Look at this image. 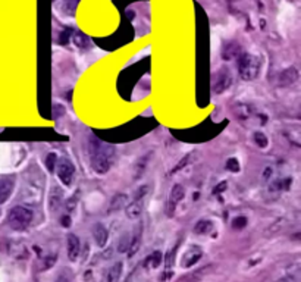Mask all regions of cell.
<instances>
[{
	"label": "cell",
	"mask_w": 301,
	"mask_h": 282,
	"mask_svg": "<svg viewBox=\"0 0 301 282\" xmlns=\"http://www.w3.org/2000/svg\"><path fill=\"white\" fill-rule=\"evenodd\" d=\"M90 160H91V168L94 169L96 174H106L110 166L112 160L115 156V150L112 147L103 146L99 141L93 140L90 141Z\"/></svg>",
	"instance_id": "obj_1"
},
{
	"label": "cell",
	"mask_w": 301,
	"mask_h": 282,
	"mask_svg": "<svg viewBox=\"0 0 301 282\" xmlns=\"http://www.w3.org/2000/svg\"><path fill=\"white\" fill-rule=\"evenodd\" d=\"M238 72L244 81H253L260 72V59L250 53H241L238 56Z\"/></svg>",
	"instance_id": "obj_2"
},
{
	"label": "cell",
	"mask_w": 301,
	"mask_h": 282,
	"mask_svg": "<svg viewBox=\"0 0 301 282\" xmlns=\"http://www.w3.org/2000/svg\"><path fill=\"white\" fill-rule=\"evenodd\" d=\"M32 222V212L24 206H15L7 215V223L13 231H25Z\"/></svg>",
	"instance_id": "obj_3"
},
{
	"label": "cell",
	"mask_w": 301,
	"mask_h": 282,
	"mask_svg": "<svg viewBox=\"0 0 301 282\" xmlns=\"http://www.w3.org/2000/svg\"><path fill=\"white\" fill-rule=\"evenodd\" d=\"M232 86V75L228 68H222L211 78V92L213 94L225 93Z\"/></svg>",
	"instance_id": "obj_4"
},
{
	"label": "cell",
	"mask_w": 301,
	"mask_h": 282,
	"mask_svg": "<svg viewBox=\"0 0 301 282\" xmlns=\"http://www.w3.org/2000/svg\"><path fill=\"white\" fill-rule=\"evenodd\" d=\"M56 174L59 181L65 186L69 187L74 181V174H75V168L72 165V162L66 157H62L58 163H56Z\"/></svg>",
	"instance_id": "obj_5"
},
{
	"label": "cell",
	"mask_w": 301,
	"mask_h": 282,
	"mask_svg": "<svg viewBox=\"0 0 301 282\" xmlns=\"http://www.w3.org/2000/svg\"><path fill=\"white\" fill-rule=\"evenodd\" d=\"M184 197H185V188L182 187L181 184H175L171 189V192H169V200H168V213H169V216L174 215L177 206L184 200Z\"/></svg>",
	"instance_id": "obj_6"
},
{
	"label": "cell",
	"mask_w": 301,
	"mask_h": 282,
	"mask_svg": "<svg viewBox=\"0 0 301 282\" xmlns=\"http://www.w3.org/2000/svg\"><path fill=\"white\" fill-rule=\"evenodd\" d=\"M203 256V250H201L199 246H191L182 256V260H181V266L188 269L191 266H194Z\"/></svg>",
	"instance_id": "obj_7"
},
{
	"label": "cell",
	"mask_w": 301,
	"mask_h": 282,
	"mask_svg": "<svg viewBox=\"0 0 301 282\" xmlns=\"http://www.w3.org/2000/svg\"><path fill=\"white\" fill-rule=\"evenodd\" d=\"M66 246H68V257L71 262H77L81 253V244H80V238L75 234H69L68 240H66Z\"/></svg>",
	"instance_id": "obj_8"
},
{
	"label": "cell",
	"mask_w": 301,
	"mask_h": 282,
	"mask_svg": "<svg viewBox=\"0 0 301 282\" xmlns=\"http://www.w3.org/2000/svg\"><path fill=\"white\" fill-rule=\"evenodd\" d=\"M141 240H143V225L138 223L134 229V234L131 237V243H129V250H128V257H134L137 254V251L141 247Z\"/></svg>",
	"instance_id": "obj_9"
},
{
	"label": "cell",
	"mask_w": 301,
	"mask_h": 282,
	"mask_svg": "<svg viewBox=\"0 0 301 282\" xmlns=\"http://www.w3.org/2000/svg\"><path fill=\"white\" fill-rule=\"evenodd\" d=\"M15 188V180L12 177H4L0 180V206L9 200Z\"/></svg>",
	"instance_id": "obj_10"
},
{
	"label": "cell",
	"mask_w": 301,
	"mask_h": 282,
	"mask_svg": "<svg viewBox=\"0 0 301 282\" xmlns=\"http://www.w3.org/2000/svg\"><path fill=\"white\" fill-rule=\"evenodd\" d=\"M93 237H94V240H96V244H97L100 249H103V247L106 246L107 237H109L107 229L104 228V225H101L99 222L94 223V226H93Z\"/></svg>",
	"instance_id": "obj_11"
},
{
	"label": "cell",
	"mask_w": 301,
	"mask_h": 282,
	"mask_svg": "<svg viewBox=\"0 0 301 282\" xmlns=\"http://www.w3.org/2000/svg\"><path fill=\"white\" fill-rule=\"evenodd\" d=\"M143 207H144V200H134L126 206L125 213L129 219H137L143 213Z\"/></svg>",
	"instance_id": "obj_12"
},
{
	"label": "cell",
	"mask_w": 301,
	"mask_h": 282,
	"mask_svg": "<svg viewBox=\"0 0 301 282\" xmlns=\"http://www.w3.org/2000/svg\"><path fill=\"white\" fill-rule=\"evenodd\" d=\"M241 55V50H240V46L237 43H226L223 46V50H222V58L225 61H231L237 56Z\"/></svg>",
	"instance_id": "obj_13"
},
{
	"label": "cell",
	"mask_w": 301,
	"mask_h": 282,
	"mask_svg": "<svg viewBox=\"0 0 301 282\" xmlns=\"http://www.w3.org/2000/svg\"><path fill=\"white\" fill-rule=\"evenodd\" d=\"M297 80H299V72H297L296 68L285 69V71L279 75L281 86H291V84H294Z\"/></svg>",
	"instance_id": "obj_14"
},
{
	"label": "cell",
	"mask_w": 301,
	"mask_h": 282,
	"mask_svg": "<svg viewBox=\"0 0 301 282\" xmlns=\"http://www.w3.org/2000/svg\"><path fill=\"white\" fill-rule=\"evenodd\" d=\"M63 201V192L59 187H55L50 192V201H49V206H50V210H58L59 206L62 204Z\"/></svg>",
	"instance_id": "obj_15"
},
{
	"label": "cell",
	"mask_w": 301,
	"mask_h": 282,
	"mask_svg": "<svg viewBox=\"0 0 301 282\" xmlns=\"http://www.w3.org/2000/svg\"><path fill=\"white\" fill-rule=\"evenodd\" d=\"M162 253L160 251H153L150 256H147V259L144 260V268L146 269H157L162 263Z\"/></svg>",
	"instance_id": "obj_16"
},
{
	"label": "cell",
	"mask_w": 301,
	"mask_h": 282,
	"mask_svg": "<svg viewBox=\"0 0 301 282\" xmlns=\"http://www.w3.org/2000/svg\"><path fill=\"white\" fill-rule=\"evenodd\" d=\"M211 231H213V222L210 219H200L194 226V232L197 235H207Z\"/></svg>",
	"instance_id": "obj_17"
},
{
	"label": "cell",
	"mask_w": 301,
	"mask_h": 282,
	"mask_svg": "<svg viewBox=\"0 0 301 282\" xmlns=\"http://www.w3.org/2000/svg\"><path fill=\"white\" fill-rule=\"evenodd\" d=\"M126 194H116L112 201H110V206H109V213H113V212H118L120 210L123 206H125V201H126Z\"/></svg>",
	"instance_id": "obj_18"
},
{
	"label": "cell",
	"mask_w": 301,
	"mask_h": 282,
	"mask_svg": "<svg viewBox=\"0 0 301 282\" xmlns=\"http://www.w3.org/2000/svg\"><path fill=\"white\" fill-rule=\"evenodd\" d=\"M122 275V263L116 262L107 272V282H119Z\"/></svg>",
	"instance_id": "obj_19"
},
{
	"label": "cell",
	"mask_w": 301,
	"mask_h": 282,
	"mask_svg": "<svg viewBox=\"0 0 301 282\" xmlns=\"http://www.w3.org/2000/svg\"><path fill=\"white\" fill-rule=\"evenodd\" d=\"M253 140H254L256 146H257V147H260V149H266V147H268V144H269V140H268L266 134H263V132H260V131L254 132Z\"/></svg>",
	"instance_id": "obj_20"
},
{
	"label": "cell",
	"mask_w": 301,
	"mask_h": 282,
	"mask_svg": "<svg viewBox=\"0 0 301 282\" xmlns=\"http://www.w3.org/2000/svg\"><path fill=\"white\" fill-rule=\"evenodd\" d=\"M78 3H80V0H65V1H63L62 9H63V12H65L66 15L74 16V15H75V10H77Z\"/></svg>",
	"instance_id": "obj_21"
},
{
	"label": "cell",
	"mask_w": 301,
	"mask_h": 282,
	"mask_svg": "<svg viewBox=\"0 0 301 282\" xmlns=\"http://www.w3.org/2000/svg\"><path fill=\"white\" fill-rule=\"evenodd\" d=\"M56 163H58V156L56 153H49L46 157V168L49 172H55L56 169Z\"/></svg>",
	"instance_id": "obj_22"
},
{
	"label": "cell",
	"mask_w": 301,
	"mask_h": 282,
	"mask_svg": "<svg viewBox=\"0 0 301 282\" xmlns=\"http://www.w3.org/2000/svg\"><path fill=\"white\" fill-rule=\"evenodd\" d=\"M129 243H131V237H129L128 234H125V235L120 238L119 244H118V251H119V253H128V250H129Z\"/></svg>",
	"instance_id": "obj_23"
},
{
	"label": "cell",
	"mask_w": 301,
	"mask_h": 282,
	"mask_svg": "<svg viewBox=\"0 0 301 282\" xmlns=\"http://www.w3.org/2000/svg\"><path fill=\"white\" fill-rule=\"evenodd\" d=\"M56 260H58V257H56V256H47L46 259H43V263H41V271L44 272V271H49L50 268H53V266H55V263H56Z\"/></svg>",
	"instance_id": "obj_24"
},
{
	"label": "cell",
	"mask_w": 301,
	"mask_h": 282,
	"mask_svg": "<svg viewBox=\"0 0 301 282\" xmlns=\"http://www.w3.org/2000/svg\"><path fill=\"white\" fill-rule=\"evenodd\" d=\"M226 169H228L229 172H240V169H241L240 162H238L235 157L228 159V160H226Z\"/></svg>",
	"instance_id": "obj_25"
},
{
	"label": "cell",
	"mask_w": 301,
	"mask_h": 282,
	"mask_svg": "<svg viewBox=\"0 0 301 282\" xmlns=\"http://www.w3.org/2000/svg\"><path fill=\"white\" fill-rule=\"evenodd\" d=\"M247 226V218L245 216H237L232 220V228L234 229H244Z\"/></svg>",
	"instance_id": "obj_26"
},
{
	"label": "cell",
	"mask_w": 301,
	"mask_h": 282,
	"mask_svg": "<svg viewBox=\"0 0 301 282\" xmlns=\"http://www.w3.org/2000/svg\"><path fill=\"white\" fill-rule=\"evenodd\" d=\"M75 44L81 49H86L89 46V38L83 32H77L75 34Z\"/></svg>",
	"instance_id": "obj_27"
},
{
	"label": "cell",
	"mask_w": 301,
	"mask_h": 282,
	"mask_svg": "<svg viewBox=\"0 0 301 282\" xmlns=\"http://www.w3.org/2000/svg\"><path fill=\"white\" fill-rule=\"evenodd\" d=\"M191 159H193V153H188V155H187V156H185L184 159H181V160H180V163H178V165H177V166H175V168L172 169V172H178L180 169L185 168V166L188 165V162H190Z\"/></svg>",
	"instance_id": "obj_28"
},
{
	"label": "cell",
	"mask_w": 301,
	"mask_h": 282,
	"mask_svg": "<svg viewBox=\"0 0 301 282\" xmlns=\"http://www.w3.org/2000/svg\"><path fill=\"white\" fill-rule=\"evenodd\" d=\"M149 192V186H143V187L138 188V191L135 192V197L134 200H143L146 197V194Z\"/></svg>",
	"instance_id": "obj_29"
},
{
	"label": "cell",
	"mask_w": 301,
	"mask_h": 282,
	"mask_svg": "<svg viewBox=\"0 0 301 282\" xmlns=\"http://www.w3.org/2000/svg\"><path fill=\"white\" fill-rule=\"evenodd\" d=\"M77 197H78V192L77 194H74L69 200H66V207H68V210H74L75 209V206H77Z\"/></svg>",
	"instance_id": "obj_30"
},
{
	"label": "cell",
	"mask_w": 301,
	"mask_h": 282,
	"mask_svg": "<svg viewBox=\"0 0 301 282\" xmlns=\"http://www.w3.org/2000/svg\"><path fill=\"white\" fill-rule=\"evenodd\" d=\"M69 34H71V30H66L60 34V38H59V43L60 44H66L69 41Z\"/></svg>",
	"instance_id": "obj_31"
},
{
	"label": "cell",
	"mask_w": 301,
	"mask_h": 282,
	"mask_svg": "<svg viewBox=\"0 0 301 282\" xmlns=\"http://www.w3.org/2000/svg\"><path fill=\"white\" fill-rule=\"evenodd\" d=\"M71 216L69 215H63L62 218H60V223H62V226L63 228H69L71 226Z\"/></svg>",
	"instance_id": "obj_32"
},
{
	"label": "cell",
	"mask_w": 301,
	"mask_h": 282,
	"mask_svg": "<svg viewBox=\"0 0 301 282\" xmlns=\"http://www.w3.org/2000/svg\"><path fill=\"white\" fill-rule=\"evenodd\" d=\"M225 187H226V183H222L220 186H216V189H214L213 192H214V194H216L217 191H219V192H222V191L225 189Z\"/></svg>",
	"instance_id": "obj_33"
},
{
	"label": "cell",
	"mask_w": 301,
	"mask_h": 282,
	"mask_svg": "<svg viewBox=\"0 0 301 282\" xmlns=\"http://www.w3.org/2000/svg\"><path fill=\"white\" fill-rule=\"evenodd\" d=\"M271 172H272V169H271V168H268V171H265V172H263V178H265V180H268V178H269V175H271Z\"/></svg>",
	"instance_id": "obj_34"
}]
</instances>
